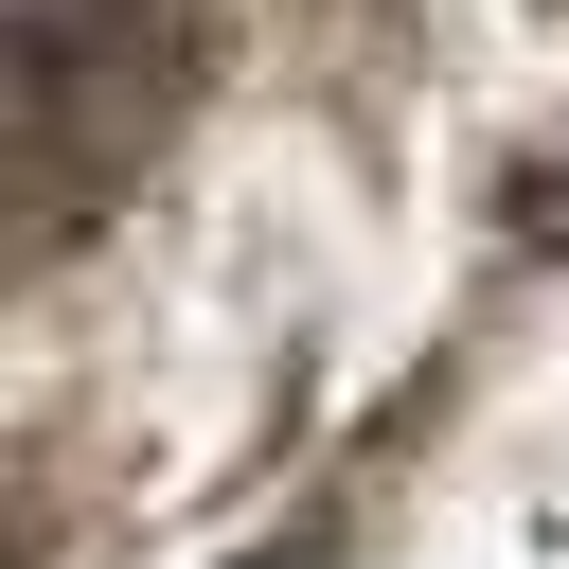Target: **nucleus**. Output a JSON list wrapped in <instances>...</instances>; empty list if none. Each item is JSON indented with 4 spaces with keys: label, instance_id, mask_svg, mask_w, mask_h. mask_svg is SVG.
Segmentation results:
<instances>
[{
    "label": "nucleus",
    "instance_id": "1",
    "mask_svg": "<svg viewBox=\"0 0 569 569\" xmlns=\"http://www.w3.org/2000/svg\"><path fill=\"white\" fill-rule=\"evenodd\" d=\"M213 0H18L0 18V267L107 231L178 142Z\"/></svg>",
    "mask_w": 569,
    "mask_h": 569
}]
</instances>
